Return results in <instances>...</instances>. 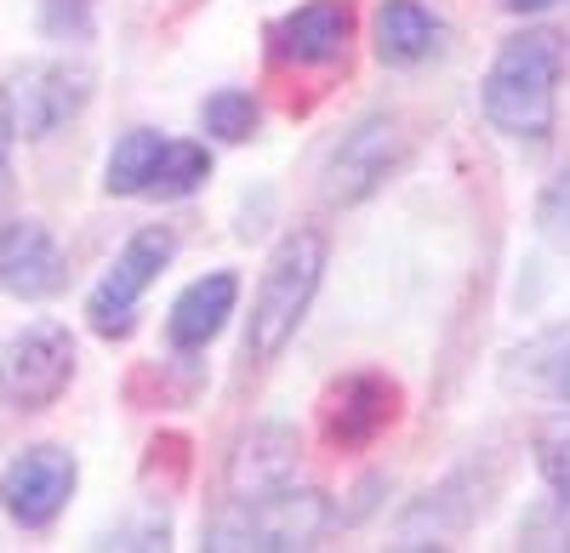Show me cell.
Returning <instances> with one entry per match:
<instances>
[{
  "mask_svg": "<svg viewBox=\"0 0 570 553\" xmlns=\"http://www.w3.org/2000/svg\"><path fill=\"white\" fill-rule=\"evenodd\" d=\"M559 80H564V40L553 29L513 34L485 75V120L508 137L542 144L559 115Z\"/></svg>",
  "mask_w": 570,
  "mask_h": 553,
  "instance_id": "6da1fadb",
  "label": "cell"
},
{
  "mask_svg": "<svg viewBox=\"0 0 570 553\" xmlns=\"http://www.w3.org/2000/svg\"><path fill=\"white\" fill-rule=\"evenodd\" d=\"M320 274H325V240L314 228H297V235H285L274 246V257L263 268V286H257V303H252V332H246L252 359H274L297 337L303 314L320 292Z\"/></svg>",
  "mask_w": 570,
  "mask_h": 553,
  "instance_id": "7a4b0ae2",
  "label": "cell"
},
{
  "mask_svg": "<svg viewBox=\"0 0 570 553\" xmlns=\"http://www.w3.org/2000/svg\"><path fill=\"white\" fill-rule=\"evenodd\" d=\"M331 525V502L320 491H292V485H274L257 496H240L234 508L212 525L217 553L234 547H252V553H285V547H314V536Z\"/></svg>",
  "mask_w": 570,
  "mask_h": 553,
  "instance_id": "3957f363",
  "label": "cell"
},
{
  "mask_svg": "<svg viewBox=\"0 0 570 553\" xmlns=\"http://www.w3.org/2000/svg\"><path fill=\"white\" fill-rule=\"evenodd\" d=\"M177 235L171 228H142V235L126 240V251L109 263V274L98 280V292L86 297V319L98 337H131L137 326V297L160 280V268L171 263Z\"/></svg>",
  "mask_w": 570,
  "mask_h": 553,
  "instance_id": "277c9868",
  "label": "cell"
},
{
  "mask_svg": "<svg viewBox=\"0 0 570 553\" xmlns=\"http://www.w3.org/2000/svg\"><path fill=\"white\" fill-rule=\"evenodd\" d=\"M75 377V337L58 319H35L0 348V394L18 411H46Z\"/></svg>",
  "mask_w": 570,
  "mask_h": 553,
  "instance_id": "5b68a950",
  "label": "cell"
},
{
  "mask_svg": "<svg viewBox=\"0 0 570 553\" xmlns=\"http://www.w3.org/2000/svg\"><path fill=\"white\" fill-rule=\"evenodd\" d=\"M400 417V388L376 372H354L343 383H331L320 399V434L331 451H365L376 445Z\"/></svg>",
  "mask_w": 570,
  "mask_h": 553,
  "instance_id": "8992f818",
  "label": "cell"
},
{
  "mask_svg": "<svg viewBox=\"0 0 570 553\" xmlns=\"http://www.w3.org/2000/svg\"><path fill=\"white\" fill-rule=\"evenodd\" d=\"M7 98V115H12V131L23 137H52L58 126H69L86 98H91V75L86 69H69V63H29L12 75V86L0 91Z\"/></svg>",
  "mask_w": 570,
  "mask_h": 553,
  "instance_id": "52a82bcc",
  "label": "cell"
},
{
  "mask_svg": "<svg viewBox=\"0 0 570 553\" xmlns=\"http://www.w3.org/2000/svg\"><path fill=\"white\" fill-rule=\"evenodd\" d=\"M405 155V131L394 115H365L325 166V200H360L383 182Z\"/></svg>",
  "mask_w": 570,
  "mask_h": 553,
  "instance_id": "ba28073f",
  "label": "cell"
},
{
  "mask_svg": "<svg viewBox=\"0 0 570 553\" xmlns=\"http://www.w3.org/2000/svg\"><path fill=\"white\" fill-rule=\"evenodd\" d=\"M69 496H75V456L58 451V445L23 451L18 463L7 468V480H0V502H7V514L18 525H29V531L52 525Z\"/></svg>",
  "mask_w": 570,
  "mask_h": 553,
  "instance_id": "9c48e42d",
  "label": "cell"
},
{
  "mask_svg": "<svg viewBox=\"0 0 570 553\" xmlns=\"http://www.w3.org/2000/svg\"><path fill=\"white\" fill-rule=\"evenodd\" d=\"M63 286V251L52 240V228L18 217L0 228V292L12 297H52Z\"/></svg>",
  "mask_w": 570,
  "mask_h": 553,
  "instance_id": "30bf717a",
  "label": "cell"
},
{
  "mask_svg": "<svg viewBox=\"0 0 570 553\" xmlns=\"http://www.w3.org/2000/svg\"><path fill=\"white\" fill-rule=\"evenodd\" d=\"M348 34H354L348 0H308L303 12H292L274 29L279 58H292V63H337L348 52Z\"/></svg>",
  "mask_w": 570,
  "mask_h": 553,
  "instance_id": "8fae6325",
  "label": "cell"
},
{
  "mask_svg": "<svg viewBox=\"0 0 570 553\" xmlns=\"http://www.w3.org/2000/svg\"><path fill=\"white\" fill-rule=\"evenodd\" d=\"M234 297H240V280H234V274H206V280H195L171 303V319H166L171 343L177 348H206L223 332V319L234 314Z\"/></svg>",
  "mask_w": 570,
  "mask_h": 553,
  "instance_id": "7c38bea8",
  "label": "cell"
},
{
  "mask_svg": "<svg viewBox=\"0 0 570 553\" xmlns=\"http://www.w3.org/2000/svg\"><path fill=\"white\" fill-rule=\"evenodd\" d=\"M440 52V18L416 7V0H389L376 12V58L394 63V69H411L422 58Z\"/></svg>",
  "mask_w": 570,
  "mask_h": 553,
  "instance_id": "4fadbf2b",
  "label": "cell"
},
{
  "mask_svg": "<svg viewBox=\"0 0 570 553\" xmlns=\"http://www.w3.org/2000/svg\"><path fill=\"white\" fill-rule=\"evenodd\" d=\"M297 474V434L292 428H257L240 456H234V468H228V485L234 496H257V491H274Z\"/></svg>",
  "mask_w": 570,
  "mask_h": 553,
  "instance_id": "5bb4252c",
  "label": "cell"
},
{
  "mask_svg": "<svg viewBox=\"0 0 570 553\" xmlns=\"http://www.w3.org/2000/svg\"><path fill=\"white\" fill-rule=\"evenodd\" d=\"M160 155H166L160 131H126L109 155V195H155Z\"/></svg>",
  "mask_w": 570,
  "mask_h": 553,
  "instance_id": "9a60e30c",
  "label": "cell"
},
{
  "mask_svg": "<svg viewBox=\"0 0 570 553\" xmlns=\"http://www.w3.org/2000/svg\"><path fill=\"white\" fill-rule=\"evenodd\" d=\"M212 171V155L200 144H177L166 137V155H160V171H155V195L160 200H177V195H195Z\"/></svg>",
  "mask_w": 570,
  "mask_h": 553,
  "instance_id": "2e32d148",
  "label": "cell"
},
{
  "mask_svg": "<svg viewBox=\"0 0 570 553\" xmlns=\"http://www.w3.org/2000/svg\"><path fill=\"white\" fill-rule=\"evenodd\" d=\"M206 131L228 137V144H246V137L257 131L252 91H217V98H206Z\"/></svg>",
  "mask_w": 570,
  "mask_h": 553,
  "instance_id": "e0dca14e",
  "label": "cell"
},
{
  "mask_svg": "<svg viewBox=\"0 0 570 553\" xmlns=\"http://www.w3.org/2000/svg\"><path fill=\"white\" fill-rule=\"evenodd\" d=\"M537 463H542L548 491L570 508V423H559V428H548V434L537 440Z\"/></svg>",
  "mask_w": 570,
  "mask_h": 553,
  "instance_id": "ac0fdd59",
  "label": "cell"
},
{
  "mask_svg": "<svg viewBox=\"0 0 570 553\" xmlns=\"http://www.w3.org/2000/svg\"><path fill=\"white\" fill-rule=\"evenodd\" d=\"M537 228H542L548 246L570 251V171L548 182V195H542V206H537Z\"/></svg>",
  "mask_w": 570,
  "mask_h": 553,
  "instance_id": "d6986e66",
  "label": "cell"
},
{
  "mask_svg": "<svg viewBox=\"0 0 570 553\" xmlns=\"http://www.w3.org/2000/svg\"><path fill=\"white\" fill-rule=\"evenodd\" d=\"M548 383L559 399H570V343H559V359H548Z\"/></svg>",
  "mask_w": 570,
  "mask_h": 553,
  "instance_id": "ffe728a7",
  "label": "cell"
},
{
  "mask_svg": "<svg viewBox=\"0 0 570 553\" xmlns=\"http://www.w3.org/2000/svg\"><path fill=\"white\" fill-rule=\"evenodd\" d=\"M69 7V23H86V12H91V0H46V23H52L58 12Z\"/></svg>",
  "mask_w": 570,
  "mask_h": 553,
  "instance_id": "44dd1931",
  "label": "cell"
},
{
  "mask_svg": "<svg viewBox=\"0 0 570 553\" xmlns=\"http://www.w3.org/2000/svg\"><path fill=\"white\" fill-rule=\"evenodd\" d=\"M508 12H548V7H559V0H502Z\"/></svg>",
  "mask_w": 570,
  "mask_h": 553,
  "instance_id": "7402d4cb",
  "label": "cell"
}]
</instances>
